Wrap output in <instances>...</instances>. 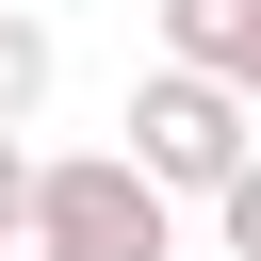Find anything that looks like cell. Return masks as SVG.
<instances>
[{
	"mask_svg": "<svg viewBox=\"0 0 261 261\" xmlns=\"http://www.w3.org/2000/svg\"><path fill=\"white\" fill-rule=\"evenodd\" d=\"M33 261H179V196L130 163V147H65L33 163Z\"/></svg>",
	"mask_w": 261,
	"mask_h": 261,
	"instance_id": "1",
	"label": "cell"
},
{
	"mask_svg": "<svg viewBox=\"0 0 261 261\" xmlns=\"http://www.w3.org/2000/svg\"><path fill=\"white\" fill-rule=\"evenodd\" d=\"M245 147H261V98H245V82H212V65H147V82H130V163H147L163 196H212Z\"/></svg>",
	"mask_w": 261,
	"mask_h": 261,
	"instance_id": "2",
	"label": "cell"
},
{
	"mask_svg": "<svg viewBox=\"0 0 261 261\" xmlns=\"http://www.w3.org/2000/svg\"><path fill=\"white\" fill-rule=\"evenodd\" d=\"M163 65H212L261 98V0H163Z\"/></svg>",
	"mask_w": 261,
	"mask_h": 261,
	"instance_id": "3",
	"label": "cell"
},
{
	"mask_svg": "<svg viewBox=\"0 0 261 261\" xmlns=\"http://www.w3.org/2000/svg\"><path fill=\"white\" fill-rule=\"evenodd\" d=\"M49 82H65L49 16H33V0H0V130H33V114H49Z\"/></svg>",
	"mask_w": 261,
	"mask_h": 261,
	"instance_id": "4",
	"label": "cell"
},
{
	"mask_svg": "<svg viewBox=\"0 0 261 261\" xmlns=\"http://www.w3.org/2000/svg\"><path fill=\"white\" fill-rule=\"evenodd\" d=\"M212 228H228V261H261V147H245V163L212 179Z\"/></svg>",
	"mask_w": 261,
	"mask_h": 261,
	"instance_id": "5",
	"label": "cell"
},
{
	"mask_svg": "<svg viewBox=\"0 0 261 261\" xmlns=\"http://www.w3.org/2000/svg\"><path fill=\"white\" fill-rule=\"evenodd\" d=\"M16 228H33V147L0 130V245H16Z\"/></svg>",
	"mask_w": 261,
	"mask_h": 261,
	"instance_id": "6",
	"label": "cell"
},
{
	"mask_svg": "<svg viewBox=\"0 0 261 261\" xmlns=\"http://www.w3.org/2000/svg\"><path fill=\"white\" fill-rule=\"evenodd\" d=\"M0 261H33V245H0Z\"/></svg>",
	"mask_w": 261,
	"mask_h": 261,
	"instance_id": "7",
	"label": "cell"
}]
</instances>
